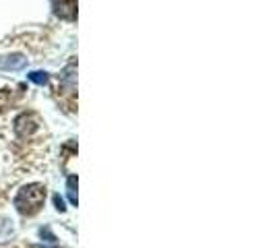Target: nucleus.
<instances>
[{
    "mask_svg": "<svg viewBox=\"0 0 275 248\" xmlns=\"http://www.w3.org/2000/svg\"><path fill=\"white\" fill-rule=\"evenodd\" d=\"M44 198H46V188L41 184H27L15 196V207L23 215H33L44 205Z\"/></svg>",
    "mask_w": 275,
    "mask_h": 248,
    "instance_id": "1",
    "label": "nucleus"
},
{
    "mask_svg": "<svg viewBox=\"0 0 275 248\" xmlns=\"http://www.w3.org/2000/svg\"><path fill=\"white\" fill-rule=\"evenodd\" d=\"M52 9L60 19L67 21L77 19V0H52Z\"/></svg>",
    "mask_w": 275,
    "mask_h": 248,
    "instance_id": "2",
    "label": "nucleus"
},
{
    "mask_svg": "<svg viewBox=\"0 0 275 248\" xmlns=\"http://www.w3.org/2000/svg\"><path fill=\"white\" fill-rule=\"evenodd\" d=\"M35 128H37L35 120H33L31 116H27V114H23V116H19V118L15 120V132H17L19 137H27V134H31Z\"/></svg>",
    "mask_w": 275,
    "mask_h": 248,
    "instance_id": "3",
    "label": "nucleus"
},
{
    "mask_svg": "<svg viewBox=\"0 0 275 248\" xmlns=\"http://www.w3.org/2000/svg\"><path fill=\"white\" fill-rule=\"evenodd\" d=\"M25 62L27 60L21 54H13V56H7L5 60H0V66H3V69H23Z\"/></svg>",
    "mask_w": 275,
    "mask_h": 248,
    "instance_id": "4",
    "label": "nucleus"
},
{
    "mask_svg": "<svg viewBox=\"0 0 275 248\" xmlns=\"http://www.w3.org/2000/svg\"><path fill=\"white\" fill-rule=\"evenodd\" d=\"M67 190H69L71 203L77 205V203H79V198H77V176H71V178L67 180Z\"/></svg>",
    "mask_w": 275,
    "mask_h": 248,
    "instance_id": "5",
    "label": "nucleus"
},
{
    "mask_svg": "<svg viewBox=\"0 0 275 248\" xmlns=\"http://www.w3.org/2000/svg\"><path fill=\"white\" fill-rule=\"evenodd\" d=\"M27 79H29L31 83H35V85H46V83H48V73H44V71H33V73L27 75Z\"/></svg>",
    "mask_w": 275,
    "mask_h": 248,
    "instance_id": "6",
    "label": "nucleus"
},
{
    "mask_svg": "<svg viewBox=\"0 0 275 248\" xmlns=\"http://www.w3.org/2000/svg\"><path fill=\"white\" fill-rule=\"evenodd\" d=\"M54 205H56V209H58L60 213H65V211H67V207H65V201L60 198V194H56V196H54Z\"/></svg>",
    "mask_w": 275,
    "mask_h": 248,
    "instance_id": "7",
    "label": "nucleus"
},
{
    "mask_svg": "<svg viewBox=\"0 0 275 248\" xmlns=\"http://www.w3.org/2000/svg\"><path fill=\"white\" fill-rule=\"evenodd\" d=\"M35 248H48V246H35Z\"/></svg>",
    "mask_w": 275,
    "mask_h": 248,
    "instance_id": "8",
    "label": "nucleus"
}]
</instances>
